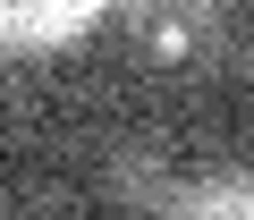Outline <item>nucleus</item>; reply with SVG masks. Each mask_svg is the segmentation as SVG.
I'll use <instances>...</instances> for the list:
<instances>
[{
  "label": "nucleus",
  "instance_id": "obj_1",
  "mask_svg": "<svg viewBox=\"0 0 254 220\" xmlns=\"http://www.w3.org/2000/svg\"><path fill=\"white\" fill-rule=\"evenodd\" d=\"M110 0H0V51H51L76 43Z\"/></svg>",
  "mask_w": 254,
  "mask_h": 220
},
{
  "label": "nucleus",
  "instance_id": "obj_2",
  "mask_svg": "<svg viewBox=\"0 0 254 220\" xmlns=\"http://www.w3.org/2000/svg\"><path fill=\"white\" fill-rule=\"evenodd\" d=\"M170 220H254V169H229V178H203Z\"/></svg>",
  "mask_w": 254,
  "mask_h": 220
}]
</instances>
